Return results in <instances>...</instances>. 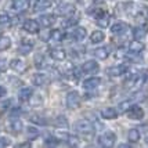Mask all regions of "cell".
I'll use <instances>...</instances> for the list:
<instances>
[{"instance_id": "6da1fadb", "label": "cell", "mask_w": 148, "mask_h": 148, "mask_svg": "<svg viewBox=\"0 0 148 148\" xmlns=\"http://www.w3.org/2000/svg\"><path fill=\"white\" fill-rule=\"evenodd\" d=\"M75 129L77 133H80L82 136H91L94 133V126L89 119H79L75 123Z\"/></svg>"}, {"instance_id": "7a4b0ae2", "label": "cell", "mask_w": 148, "mask_h": 148, "mask_svg": "<svg viewBox=\"0 0 148 148\" xmlns=\"http://www.w3.org/2000/svg\"><path fill=\"white\" fill-rule=\"evenodd\" d=\"M116 143V134L114 132H105L98 137V144L104 148H111L114 147Z\"/></svg>"}, {"instance_id": "3957f363", "label": "cell", "mask_w": 148, "mask_h": 148, "mask_svg": "<svg viewBox=\"0 0 148 148\" xmlns=\"http://www.w3.org/2000/svg\"><path fill=\"white\" fill-rule=\"evenodd\" d=\"M94 18H96V22L97 25L100 26V28H107V26L110 25V14L105 13L104 10L101 8H97L96 13H94Z\"/></svg>"}, {"instance_id": "277c9868", "label": "cell", "mask_w": 148, "mask_h": 148, "mask_svg": "<svg viewBox=\"0 0 148 148\" xmlns=\"http://www.w3.org/2000/svg\"><path fill=\"white\" fill-rule=\"evenodd\" d=\"M65 104H66V107L71 108V110L77 108L79 104H80V96H79V93H77V91H69V93L66 94V98H65Z\"/></svg>"}, {"instance_id": "5b68a950", "label": "cell", "mask_w": 148, "mask_h": 148, "mask_svg": "<svg viewBox=\"0 0 148 148\" xmlns=\"http://www.w3.org/2000/svg\"><path fill=\"white\" fill-rule=\"evenodd\" d=\"M126 114H127V118L133 119V121H140V119L144 118V110L138 105H132Z\"/></svg>"}, {"instance_id": "8992f818", "label": "cell", "mask_w": 148, "mask_h": 148, "mask_svg": "<svg viewBox=\"0 0 148 148\" xmlns=\"http://www.w3.org/2000/svg\"><path fill=\"white\" fill-rule=\"evenodd\" d=\"M127 71V65L126 64H119V65H115V66H111V68H108L107 69V73L110 75V76H121V75H123L125 72Z\"/></svg>"}, {"instance_id": "52a82bcc", "label": "cell", "mask_w": 148, "mask_h": 148, "mask_svg": "<svg viewBox=\"0 0 148 148\" xmlns=\"http://www.w3.org/2000/svg\"><path fill=\"white\" fill-rule=\"evenodd\" d=\"M39 22L45 28H50V26H53L57 22V18H56L54 14H43L42 17H39Z\"/></svg>"}, {"instance_id": "ba28073f", "label": "cell", "mask_w": 148, "mask_h": 148, "mask_svg": "<svg viewBox=\"0 0 148 148\" xmlns=\"http://www.w3.org/2000/svg\"><path fill=\"white\" fill-rule=\"evenodd\" d=\"M86 35H87V32H86L84 28H82V26H76V28H73V31L71 32L69 38H71L72 40H75V42H82V40H84Z\"/></svg>"}, {"instance_id": "9c48e42d", "label": "cell", "mask_w": 148, "mask_h": 148, "mask_svg": "<svg viewBox=\"0 0 148 148\" xmlns=\"http://www.w3.org/2000/svg\"><path fill=\"white\" fill-rule=\"evenodd\" d=\"M10 68L13 71H15L17 73H22V72L26 71V64L22 60H19V58H13L10 61Z\"/></svg>"}, {"instance_id": "30bf717a", "label": "cell", "mask_w": 148, "mask_h": 148, "mask_svg": "<svg viewBox=\"0 0 148 148\" xmlns=\"http://www.w3.org/2000/svg\"><path fill=\"white\" fill-rule=\"evenodd\" d=\"M100 69V65L98 62H96L94 60H87L86 62H83L82 65V71L86 72V73H94Z\"/></svg>"}, {"instance_id": "8fae6325", "label": "cell", "mask_w": 148, "mask_h": 148, "mask_svg": "<svg viewBox=\"0 0 148 148\" xmlns=\"http://www.w3.org/2000/svg\"><path fill=\"white\" fill-rule=\"evenodd\" d=\"M11 7L17 13H24L29 8V0H13Z\"/></svg>"}, {"instance_id": "7c38bea8", "label": "cell", "mask_w": 148, "mask_h": 148, "mask_svg": "<svg viewBox=\"0 0 148 148\" xmlns=\"http://www.w3.org/2000/svg\"><path fill=\"white\" fill-rule=\"evenodd\" d=\"M50 56L54 61H65V58H66V51H65L64 49H61V47H54L50 50Z\"/></svg>"}, {"instance_id": "4fadbf2b", "label": "cell", "mask_w": 148, "mask_h": 148, "mask_svg": "<svg viewBox=\"0 0 148 148\" xmlns=\"http://www.w3.org/2000/svg\"><path fill=\"white\" fill-rule=\"evenodd\" d=\"M100 83H101V79L97 76H93L83 80V87L86 90H94V89H97L100 86Z\"/></svg>"}, {"instance_id": "5bb4252c", "label": "cell", "mask_w": 148, "mask_h": 148, "mask_svg": "<svg viewBox=\"0 0 148 148\" xmlns=\"http://www.w3.org/2000/svg\"><path fill=\"white\" fill-rule=\"evenodd\" d=\"M24 31L28 33H38L40 29H39V22L35 21V19H28L24 22Z\"/></svg>"}, {"instance_id": "9a60e30c", "label": "cell", "mask_w": 148, "mask_h": 148, "mask_svg": "<svg viewBox=\"0 0 148 148\" xmlns=\"http://www.w3.org/2000/svg\"><path fill=\"white\" fill-rule=\"evenodd\" d=\"M51 4V0H36L33 4V10L36 13H42V11H46L47 8H50Z\"/></svg>"}, {"instance_id": "2e32d148", "label": "cell", "mask_w": 148, "mask_h": 148, "mask_svg": "<svg viewBox=\"0 0 148 148\" xmlns=\"http://www.w3.org/2000/svg\"><path fill=\"white\" fill-rule=\"evenodd\" d=\"M33 97V89L32 87H22L18 93V98L19 101L25 103V101H29Z\"/></svg>"}, {"instance_id": "e0dca14e", "label": "cell", "mask_w": 148, "mask_h": 148, "mask_svg": "<svg viewBox=\"0 0 148 148\" xmlns=\"http://www.w3.org/2000/svg\"><path fill=\"white\" fill-rule=\"evenodd\" d=\"M129 51L132 54H140V53H143L144 51V43L140 42V40H137V39H134L133 42H130Z\"/></svg>"}, {"instance_id": "ac0fdd59", "label": "cell", "mask_w": 148, "mask_h": 148, "mask_svg": "<svg viewBox=\"0 0 148 148\" xmlns=\"http://www.w3.org/2000/svg\"><path fill=\"white\" fill-rule=\"evenodd\" d=\"M101 116L104 119H108V121H112V119H116L118 118V110L114 108V107H107L101 111Z\"/></svg>"}, {"instance_id": "d6986e66", "label": "cell", "mask_w": 148, "mask_h": 148, "mask_svg": "<svg viewBox=\"0 0 148 148\" xmlns=\"http://www.w3.org/2000/svg\"><path fill=\"white\" fill-rule=\"evenodd\" d=\"M65 39V33L61 31V29H53L50 31V38H49V42H54V43H60Z\"/></svg>"}, {"instance_id": "ffe728a7", "label": "cell", "mask_w": 148, "mask_h": 148, "mask_svg": "<svg viewBox=\"0 0 148 148\" xmlns=\"http://www.w3.org/2000/svg\"><path fill=\"white\" fill-rule=\"evenodd\" d=\"M73 11H75V8H73V6H72L71 3H61L57 7V13L60 15H69Z\"/></svg>"}, {"instance_id": "44dd1931", "label": "cell", "mask_w": 148, "mask_h": 148, "mask_svg": "<svg viewBox=\"0 0 148 148\" xmlns=\"http://www.w3.org/2000/svg\"><path fill=\"white\" fill-rule=\"evenodd\" d=\"M148 33V29L144 28V26H136L133 29V38L137 39V40H143V39L147 36Z\"/></svg>"}, {"instance_id": "7402d4cb", "label": "cell", "mask_w": 148, "mask_h": 148, "mask_svg": "<svg viewBox=\"0 0 148 148\" xmlns=\"http://www.w3.org/2000/svg\"><path fill=\"white\" fill-rule=\"evenodd\" d=\"M126 29H127V25L125 22H116L111 26V32L114 35H122V33L126 32Z\"/></svg>"}, {"instance_id": "603a6c76", "label": "cell", "mask_w": 148, "mask_h": 148, "mask_svg": "<svg viewBox=\"0 0 148 148\" xmlns=\"http://www.w3.org/2000/svg\"><path fill=\"white\" fill-rule=\"evenodd\" d=\"M35 66H36L38 69H45V68L49 66L47 60H46V57L43 54H38V56L35 57Z\"/></svg>"}, {"instance_id": "cb8c5ba5", "label": "cell", "mask_w": 148, "mask_h": 148, "mask_svg": "<svg viewBox=\"0 0 148 148\" xmlns=\"http://www.w3.org/2000/svg\"><path fill=\"white\" fill-rule=\"evenodd\" d=\"M32 49H33V42H22L21 46L18 47V51L22 56H28L29 53L32 51Z\"/></svg>"}, {"instance_id": "d4e9b609", "label": "cell", "mask_w": 148, "mask_h": 148, "mask_svg": "<svg viewBox=\"0 0 148 148\" xmlns=\"http://www.w3.org/2000/svg\"><path fill=\"white\" fill-rule=\"evenodd\" d=\"M32 80L36 86H45V84L49 82V77L46 76L45 73H35L32 77Z\"/></svg>"}, {"instance_id": "484cf974", "label": "cell", "mask_w": 148, "mask_h": 148, "mask_svg": "<svg viewBox=\"0 0 148 148\" xmlns=\"http://www.w3.org/2000/svg\"><path fill=\"white\" fill-rule=\"evenodd\" d=\"M10 127H11V130H13L14 133H21V130L24 129V125H22V122L19 121L18 118H11Z\"/></svg>"}, {"instance_id": "4316f807", "label": "cell", "mask_w": 148, "mask_h": 148, "mask_svg": "<svg viewBox=\"0 0 148 148\" xmlns=\"http://www.w3.org/2000/svg\"><path fill=\"white\" fill-rule=\"evenodd\" d=\"M104 39H105V35H104L103 31H94V32L90 35V42L93 43V45L101 43Z\"/></svg>"}, {"instance_id": "83f0119b", "label": "cell", "mask_w": 148, "mask_h": 148, "mask_svg": "<svg viewBox=\"0 0 148 148\" xmlns=\"http://www.w3.org/2000/svg\"><path fill=\"white\" fill-rule=\"evenodd\" d=\"M94 56L98 60H107L108 56H110V51H108L107 47H97L96 50H94Z\"/></svg>"}, {"instance_id": "f1b7e54d", "label": "cell", "mask_w": 148, "mask_h": 148, "mask_svg": "<svg viewBox=\"0 0 148 148\" xmlns=\"http://www.w3.org/2000/svg\"><path fill=\"white\" fill-rule=\"evenodd\" d=\"M140 137H141V134H140V130L138 129H130L129 133H127V140L130 143H138L140 141Z\"/></svg>"}, {"instance_id": "f546056e", "label": "cell", "mask_w": 148, "mask_h": 148, "mask_svg": "<svg viewBox=\"0 0 148 148\" xmlns=\"http://www.w3.org/2000/svg\"><path fill=\"white\" fill-rule=\"evenodd\" d=\"M54 125L57 126L58 129H66L68 127V121L64 115H60L54 119Z\"/></svg>"}, {"instance_id": "4dcf8cb0", "label": "cell", "mask_w": 148, "mask_h": 148, "mask_svg": "<svg viewBox=\"0 0 148 148\" xmlns=\"http://www.w3.org/2000/svg\"><path fill=\"white\" fill-rule=\"evenodd\" d=\"M11 47V39L8 36H1L0 38V51H6Z\"/></svg>"}, {"instance_id": "1f68e13d", "label": "cell", "mask_w": 148, "mask_h": 148, "mask_svg": "<svg viewBox=\"0 0 148 148\" xmlns=\"http://www.w3.org/2000/svg\"><path fill=\"white\" fill-rule=\"evenodd\" d=\"M26 136H28V138H29V140L36 138V137L39 136V129L33 127V126H29V127L26 129Z\"/></svg>"}, {"instance_id": "d6a6232c", "label": "cell", "mask_w": 148, "mask_h": 148, "mask_svg": "<svg viewBox=\"0 0 148 148\" xmlns=\"http://www.w3.org/2000/svg\"><path fill=\"white\" fill-rule=\"evenodd\" d=\"M31 122L36 123V125H40V126H43V125H46V119L43 118V116L40 115H31Z\"/></svg>"}, {"instance_id": "836d02e7", "label": "cell", "mask_w": 148, "mask_h": 148, "mask_svg": "<svg viewBox=\"0 0 148 148\" xmlns=\"http://www.w3.org/2000/svg\"><path fill=\"white\" fill-rule=\"evenodd\" d=\"M119 107V112H127L130 107H132V100H126V101H122V103L118 105Z\"/></svg>"}, {"instance_id": "e575fe53", "label": "cell", "mask_w": 148, "mask_h": 148, "mask_svg": "<svg viewBox=\"0 0 148 148\" xmlns=\"http://www.w3.org/2000/svg\"><path fill=\"white\" fill-rule=\"evenodd\" d=\"M79 22V15H73L65 21V26H75Z\"/></svg>"}, {"instance_id": "d590c367", "label": "cell", "mask_w": 148, "mask_h": 148, "mask_svg": "<svg viewBox=\"0 0 148 148\" xmlns=\"http://www.w3.org/2000/svg\"><path fill=\"white\" fill-rule=\"evenodd\" d=\"M10 24V17L6 13H0V25H8Z\"/></svg>"}, {"instance_id": "8d00e7d4", "label": "cell", "mask_w": 148, "mask_h": 148, "mask_svg": "<svg viewBox=\"0 0 148 148\" xmlns=\"http://www.w3.org/2000/svg\"><path fill=\"white\" fill-rule=\"evenodd\" d=\"M66 144H68L69 147H79V145H80V143H79V140H77L76 137H71V136H69V138L66 140Z\"/></svg>"}, {"instance_id": "74e56055", "label": "cell", "mask_w": 148, "mask_h": 148, "mask_svg": "<svg viewBox=\"0 0 148 148\" xmlns=\"http://www.w3.org/2000/svg\"><path fill=\"white\" fill-rule=\"evenodd\" d=\"M56 137L58 138V141H66V140L69 138V134H68V133H65V132H61V133H57Z\"/></svg>"}, {"instance_id": "f35d334b", "label": "cell", "mask_w": 148, "mask_h": 148, "mask_svg": "<svg viewBox=\"0 0 148 148\" xmlns=\"http://www.w3.org/2000/svg\"><path fill=\"white\" fill-rule=\"evenodd\" d=\"M11 145V141L7 138V137H3V136H0V147H10Z\"/></svg>"}, {"instance_id": "ab89813d", "label": "cell", "mask_w": 148, "mask_h": 148, "mask_svg": "<svg viewBox=\"0 0 148 148\" xmlns=\"http://www.w3.org/2000/svg\"><path fill=\"white\" fill-rule=\"evenodd\" d=\"M6 62H7V61H6V60H4V58H0V72H1V71H4V69H6Z\"/></svg>"}, {"instance_id": "60d3db41", "label": "cell", "mask_w": 148, "mask_h": 148, "mask_svg": "<svg viewBox=\"0 0 148 148\" xmlns=\"http://www.w3.org/2000/svg\"><path fill=\"white\" fill-rule=\"evenodd\" d=\"M6 94H7L6 87H4V86H0V98H1L3 96H6Z\"/></svg>"}, {"instance_id": "b9f144b4", "label": "cell", "mask_w": 148, "mask_h": 148, "mask_svg": "<svg viewBox=\"0 0 148 148\" xmlns=\"http://www.w3.org/2000/svg\"><path fill=\"white\" fill-rule=\"evenodd\" d=\"M18 147H31V143H22V144H19Z\"/></svg>"}, {"instance_id": "7bdbcfd3", "label": "cell", "mask_w": 148, "mask_h": 148, "mask_svg": "<svg viewBox=\"0 0 148 148\" xmlns=\"http://www.w3.org/2000/svg\"><path fill=\"white\" fill-rule=\"evenodd\" d=\"M147 143H148V138H147Z\"/></svg>"}]
</instances>
